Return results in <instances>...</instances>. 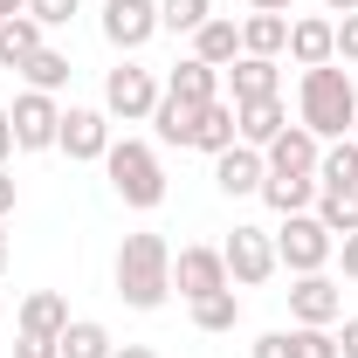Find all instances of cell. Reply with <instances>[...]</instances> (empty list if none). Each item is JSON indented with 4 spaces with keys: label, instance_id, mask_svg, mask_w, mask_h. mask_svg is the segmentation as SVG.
I'll use <instances>...</instances> for the list:
<instances>
[{
    "label": "cell",
    "instance_id": "cell-1",
    "mask_svg": "<svg viewBox=\"0 0 358 358\" xmlns=\"http://www.w3.org/2000/svg\"><path fill=\"white\" fill-rule=\"evenodd\" d=\"M296 124L317 131L324 145H331V138H352V124H358V83H352V69H338V62L303 69V90H296Z\"/></svg>",
    "mask_w": 358,
    "mask_h": 358
},
{
    "label": "cell",
    "instance_id": "cell-2",
    "mask_svg": "<svg viewBox=\"0 0 358 358\" xmlns=\"http://www.w3.org/2000/svg\"><path fill=\"white\" fill-rule=\"evenodd\" d=\"M117 296L131 310H159L173 296V241L166 234H152V227L124 234V248H117Z\"/></svg>",
    "mask_w": 358,
    "mask_h": 358
},
{
    "label": "cell",
    "instance_id": "cell-3",
    "mask_svg": "<svg viewBox=\"0 0 358 358\" xmlns=\"http://www.w3.org/2000/svg\"><path fill=\"white\" fill-rule=\"evenodd\" d=\"M103 173H110V193H117L124 207H138V214H152V207L166 200V166H159V152H152L145 138H110Z\"/></svg>",
    "mask_w": 358,
    "mask_h": 358
},
{
    "label": "cell",
    "instance_id": "cell-4",
    "mask_svg": "<svg viewBox=\"0 0 358 358\" xmlns=\"http://www.w3.org/2000/svg\"><path fill=\"white\" fill-rule=\"evenodd\" d=\"M331 255H338V234L317 221V214H282V227H275V262H282V268L317 275Z\"/></svg>",
    "mask_w": 358,
    "mask_h": 358
},
{
    "label": "cell",
    "instance_id": "cell-5",
    "mask_svg": "<svg viewBox=\"0 0 358 358\" xmlns=\"http://www.w3.org/2000/svg\"><path fill=\"white\" fill-rule=\"evenodd\" d=\"M159 76L152 69H138V62H117L110 76H103V117H124V124H145L152 110H159Z\"/></svg>",
    "mask_w": 358,
    "mask_h": 358
},
{
    "label": "cell",
    "instance_id": "cell-6",
    "mask_svg": "<svg viewBox=\"0 0 358 358\" xmlns=\"http://www.w3.org/2000/svg\"><path fill=\"white\" fill-rule=\"evenodd\" d=\"M221 262H227V282H241V289H255V282H268L275 275V234L268 227H234L227 234V248H221Z\"/></svg>",
    "mask_w": 358,
    "mask_h": 358
},
{
    "label": "cell",
    "instance_id": "cell-7",
    "mask_svg": "<svg viewBox=\"0 0 358 358\" xmlns=\"http://www.w3.org/2000/svg\"><path fill=\"white\" fill-rule=\"evenodd\" d=\"M152 35H159V0H103V42L117 55H138Z\"/></svg>",
    "mask_w": 358,
    "mask_h": 358
},
{
    "label": "cell",
    "instance_id": "cell-8",
    "mask_svg": "<svg viewBox=\"0 0 358 358\" xmlns=\"http://www.w3.org/2000/svg\"><path fill=\"white\" fill-rule=\"evenodd\" d=\"M14 152H48L55 131H62V103L48 96V90H28V96H14Z\"/></svg>",
    "mask_w": 358,
    "mask_h": 358
},
{
    "label": "cell",
    "instance_id": "cell-9",
    "mask_svg": "<svg viewBox=\"0 0 358 358\" xmlns=\"http://www.w3.org/2000/svg\"><path fill=\"white\" fill-rule=\"evenodd\" d=\"M289 317L331 331V324L345 317V282H331L324 268H317V275H296V282H289Z\"/></svg>",
    "mask_w": 358,
    "mask_h": 358
},
{
    "label": "cell",
    "instance_id": "cell-10",
    "mask_svg": "<svg viewBox=\"0 0 358 358\" xmlns=\"http://www.w3.org/2000/svg\"><path fill=\"white\" fill-rule=\"evenodd\" d=\"M55 152H69L76 166H96V159L110 152V117L69 103V110H62V131H55Z\"/></svg>",
    "mask_w": 358,
    "mask_h": 358
},
{
    "label": "cell",
    "instance_id": "cell-11",
    "mask_svg": "<svg viewBox=\"0 0 358 358\" xmlns=\"http://www.w3.org/2000/svg\"><path fill=\"white\" fill-rule=\"evenodd\" d=\"M173 289L186 296V303H200V296H214V289H234L221 248H179L173 255Z\"/></svg>",
    "mask_w": 358,
    "mask_h": 358
},
{
    "label": "cell",
    "instance_id": "cell-12",
    "mask_svg": "<svg viewBox=\"0 0 358 358\" xmlns=\"http://www.w3.org/2000/svg\"><path fill=\"white\" fill-rule=\"evenodd\" d=\"M317 159H324V138L303 131V124H282V131L262 145V166H268V173H310L317 179Z\"/></svg>",
    "mask_w": 358,
    "mask_h": 358
},
{
    "label": "cell",
    "instance_id": "cell-13",
    "mask_svg": "<svg viewBox=\"0 0 358 358\" xmlns=\"http://www.w3.org/2000/svg\"><path fill=\"white\" fill-rule=\"evenodd\" d=\"M282 55H296V69H324V62H338V21H324V14L289 21V48H282Z\"/></svg>",
    "mask_w": 358,
    "mask_h": 358
},
{
    "label": "cell",
    "instance_id": "cell-14",
    "mask_svg": "<svg viewBox=\"0 0 358 358\" xmlns=\"http://www.w3.org/2000/svg\"><path fill=\"white\" fill-rule=\"evenodd\" d=\"M262 152L255 145H227L221 159H214V186H221L227 200H241V193H262Z\"/></svg>",
    "mask_w": 358,
    "mask_h": 358
},
{
    "label": "cell",
    "instance_id": "cell-15",
    "mask_svg": "<svg viewBox=\"0 0 358 358\" xmlns=\"http://www.w3.org/2000/svg\"><path fill=\"white\" fill-rule=\"evenodd\" d=\"M166 96L193 103V110H207V103L221 96V69H207L200 55H186V62H173V76H166Z\"/></svg>",
    "mask_w": 358,
    "mask_h": 358
},
{
    "label": "cell",
    "instance_id": "cell-16",
    "mask_svg": "<svg viewBox=\"0 0 358 358\" xmlns=\"http://www.w3.org/2000/svg\"><path fill=\"white\" fill-rule=\"evenodd\" d=\"M221 76L234 83V103H262L275 96V55H234Z\"/></svg>",
    "mask_w": 358,
    "mask_h": 358
},
{
    "label": "cell",
    "instance_id": "cell-17",
    "mask_svg": "<svg viewBox=\"0 0 358 358\" xmlns=\"http://www.w3.org/2000/svg\"><path fill=\"white\" fill-rule=\"evenodd\" d=\"M282 124H289L282 96H262V103H234V138H241V145H255V152H262V145L282 131Z\"/></svg>",
    "mask_w": 358,
    "mask_h": 358
},
{
    "label": "cell",
    "instance_id": "cell-18",
    "mask_svg": "<svg viewBox=\"0 0 358 358\" xmlns=\"http://www.w3.org/2000/svg\"><path fill=\"white\" fill-rule=\"evenodd\" d=\"M193 55H200L207 69H227V62L241 55V28H234L227 14H207V21L193 28Z\"/></svg>",
    "mask_w": 358,
    "mask_h": 358
},
{
    "label": "cell",
    "instance_id": "cell-19",
    "mask_svg": "<svg viewBox=\"0 0 358 358\" xmlns=\"http://www.w3.org/2000/svg\"><path fill=\"white\" fill-rule=\"evenodd\" d=\"M262 200L275 214H310L317 207V179L310 173H262Z\"/></svg>",
    "mask_w": 358,
    "mask_h": 358
},
{
    "label": "cell",
    "instance_id": "cell-20",
    "mask_svg": "<svg viewBox=\"0 0 358 358\" xmlns=\"http://www.w3.org/2000/svg\"><path fill=\"white\" fill-rule=\"evenodd\" d=\"M21 331H28V338H62V331H69V303H62L55 289L21 296Z\"/></svg>",
    "mask_w": 358,
    "mask_h": 358
},
{
    "label": "cell",
    "instance_id": "cell-21",
    "mask_svg": "<svg viewBox=\"0 0 358 358\" xmlns=\"http://www.w3.org/2000/svg\"><path fill=\"white\" fill-rule=\"evenodd\" d=\"M310 214L331 227L338 241H345V234H358V186H317V207H310Z\"/></svg>",
    "mask_w": 358,
    "mask_h": 358
},
{
    "label": "cell",
    "instance_id": "cell-22",
    "mask_svg": "<svg viewBox=\"0 0 358 358\" xmlns=\"http://www.w3.org/2000/svg\"><path fill=\"white\" fill-rule=\"evenodd\" d=\"M35 48H48V42H42V21H35V14H14V21H0V69H21Z\"/></svg>",
    "mask_w": 358,
    "mask_h": 358
},
{
    "label": "cell",
    "instance_id": "cell-23",
    "mask_svg": "<svg viewBox=\"0 0 358 358\" xmlns=\"http://www.w3.org/2000/svg\"><path fill=\"white\" fill-rule=\"evenodd\" d=\"M289 48V21L282 14H248L241 21V55H282Z\"/></svg>",
    "mask_w": 358,
    "mask_h": 358
},
{
    "label": "cell",
    "instance_id": "cell-24",
    "mask_svg": "<svg viewBox=\"0 0 358 358\" xmlns=\"http://www.w3.org/2000/svg\"><path fill=\"white\" fill-rule=\"evenodd\" d=\"M193 145H200V152H214V159H221L227 145H241V138H234V103L214 96V103L200 110V124H193Z\"/></svg>",
    "mask_w": 358,
    "mask_h": 358
},
{
    "label": "cell",
    "instance_id": "cell-25",
    "mask_svg": "<svg viewBox=\"0 0 358 358\" xmlns=\"http://www.w3.org/2000/svg\"><path fill=\"white\" fill-rule=\"evenodd\" d=\"M145 124H159V145H193L200 110H193V103H179V96H159V110H152Z\"/></svg>",
    "mask_w": 358,
    "mask_h": 358
},
{
    "label": "cell",
    "instance_id": "cell-26",
    "mask_svg": "<svg viewBox=\"0 0 358 358\" xmlns=\"http://www.w3.org/2000/svg\"><path fill=\"white\" fill-rule=\"evenodd\" d=\"M317 186H358V138H331V145H324Z\"/></svg>",
    "mask_w": 358,
    "mask_h": 358
},
{
    "label": "cell",
    "instance_id": "cell-27",
    "mask_svg": "<svg viewBox=\"0 0 358 358\" xmlns=\"http://www.w3.org/2000/svg\"><path fill=\"white\" fill-rule=\"evenodd\" d=\"M110 331L96 324V317H69V331H62V358H110Z\"/></svg>",
    "mask_w": 358,
    "mask_h": 358
},
{
    "label": "cell",
    "instance_id": "cell-28",
    "mask_svg": "<svg viewBox=\"0 0 358 358\" xmlns=\"http://www.w3.org/2000/svg\"><path fill=\"white\" fill-rule=\"evenodd\" d=\"M21 76H28V90H48V96H55V90L69 83V55H62V48H35V55L21 62Z\"/></svg>",
    "mask_w": 358,
    "mask_h": 358
},
{
    "label": "cell",
    "instance_id": "cell-29",
    "mask_svg": "<svg viewBox=\"0 0 358 358\" xmlns=\"http://www.w3.org/2000/svg\"><path fill=\"white\" fill-rule=\"evenodd\" d=\"M193 324H200V331H214V338H221V331H234V324H241V296H234V289L200 296V303H193Z\"/></svg>",
    "mask_w": 358,
    "mask_h": 358
},
{
    "label": "cell",
    "instance_id": "cell-30",
    "mask_svg": "<svg viewBox=\"0 0 358 358\" xmlns=\"http://www.w3.org/2000/svg\"><path fill=\"white\" fill-rule=\"evenodd\" d=\"M207 14H214V0H159V28H173V35H193Z\"/></svg>",
    "mask_w": 358,
    "mask_h": 358
},
{
    "label": "cell",
    "instance_id": "cell-31",
    "mask_svg": "<svg viewBox=\"0 0 358 358\" xmlns=\"http://www.w3.org/2000/svg\"><path fill=\"white\" fill-rule=\"evenodd\" d=\"M289 358H338V338L317 331V324H296L289 331Z\"/></svg>",
    "mask_w": 358,
    "mask_h": 358
},
{
    "label": "cell",
    "instance_id": "cell-32",
    "mask_svg": "<svg viewBox=\"0 0 358 358\" xmlns=\"http://www.w3.org/2000/svg\"><path fill=\"white\" fill-rule=\"evenodd\" d=\"M28 14H35L42 28H69V21L83 14V0H28Z\"/></svg>",
    "mask_w": 358,
    "mask_h": 358
},
{
    "label": "cell",
    "instance_id": "cell-33",
    "mask_svg": "<svg viewBox=\"0 0 358 358\" xmlns=\"http://www.w3.org/2000/svg\"><path fill=\"white\" fill-rule=\"evenodd\" d=\"M14 358H62V338H14Z\"/></svg>",
    "mask_w": 358,
    "mask_h": 358
},
{
    "label": "cell",
    "instance_id": "cell-34",
    "mask_svg": "<svg viewBox=\"0 0 358 358\" xmlns=\"http://www.w3.org/2000/svg\"><path fill=\"white\" fill-rule=\"evenodd\" d=\"M338 62H358V14L338 21Z\"/></svg>",
    "mask_w": 358,
    "mask_h": 358
},
{
    "label": "cell",
    "instance_id": "cell-35",
    "mask_svg": "<svg viewBox=\"0 0 358 358\" xmlns=\"http://www.w3.org/2000/svg\"><path fill=\"white\" fill-rule=\"evenodd\" d=\"M255 358H289V331H262L255 338Z\"/></svg>",
    "mask_w": 358,
    "mask_h": 358
},
{
    "label": "cell",
    "instance_id": "cell-36",
    "mask_svg": "<svg viewBox=\"0 0 358 358\" xmlns=\"http://www.w3.org/2000/svg\"><path fill=\"white\" fill-rule=\"evenodd\" d=\"M338 255H345V282H358V234H345V241H338Z\"/></svg>",
    "mask_w": 358,
    "mask_h": 358
},
{
    "label": "cell",
    "instance_id": "cell-37",
    "mask_svg": "<svg viewBox=\"0 0 358 358\" xmlns=\"http://www.w3.org/2000/svg\"><path fill=\"white\" fill-rule=\"evenodd\" d=\"M338 358H358V317H345V331H338Z\"/></svg>",
    "mask_w": 358,
    "mask_h": 358
},
{
    "label": "cell",
    "instance_id": "cell-38",
    "mask_svg": "<svg viewBox=\"0 0 358 358\" xmlns=\"http://www.w3.org/2000/svg\"><path fill=\"white\" fill-rule=\"evenodd\" d=\"M14 159V117H7V103H0V166Z\"/></svg>",
    "mask_w": 358,
    "mask_h": 358
},
{
    "label": "cell",
    "instance_id": "cell-39",
    "mask_svg": "<svg viewBox=\"0 0 358 358\" xmlns=\"http://www.w3.org/2000/svg\"><path fill=\"white\" fill-rule=\"evenodd\" d=\"M14 200H21V193H14V179H7V166H0V221L14 214Z\"/></svg>",
    "mask_w": 358,
    "mask_h": 358
},
{
    "label": "cell",
    "instance_id": "cell-40",
    "mask_svg": "<svg viewBox=\"0 0 358 358\" xmlns=\"http://www.w3.org/2000/svg\"><path fill=\"white\" fill-rule=\"evenodd\" d=\"M248 7H255V14H289L296 0H248Z\"/></svg>",
    "mask_w": 358,
    "mask_h": 358
},
{
    "label": "cell",
    "instance_id": "cell-41",
    "mask_svg": "<svg viewBox=\"0 0 358 358\" xmlns=\"http://www.w3.org/2000/svg\"><path fill=\"white\" fill-rule=\"evenodd\" d=\"M110 358H159V352H152V345H117Z\"/></svg>",
    "mask_w": 358,
    "mask_h": 358
},
{
    "label": "cell",
    "instance_id": "cell-42",
    "mask_svg": "<svg viewBox=\"0 0 358 358\" xmlns=\"http://www.w3.org/2000/svg\"><path fill=\"white\" fill-rule=\"evenodd\" d=\"M14 14H28V0H0V21H14Z\"/></svg>",
    "mask_w": 358,
    "mask_h": 358
},
{
    "label": "cell",
    "instance_id": "cell-43",
    "mask_svg": "<svg viewBox=\"0 0 358 358\" xmlns=\"http://www.w3.org/2000/svg\"><path fill=\"white\" fill-rule=\"evenodd\" d=\"M324 14H358V0H324Z\"/></svg>",
    "mask_w": 358,
    "mask_h": 358
},
{
    "label": "cell",
    "instance_id": "cell-44",
    "mask_svg": "<svg viewBox=\"0 0 358 358\" xmlns=\"http://www.w3.org/2000/svg\"><path fill=\"white\" fill-rule=\"evenodd\" d=\"M0 268H7V234H0Z\"/></svg>",
    "mask_w": 358,
    "mask_h": 358
},
{
    "label": "cell",
    "instance_id": "cell-45",
    "mask_svg": "<svg viewBox=\"0 0 358 358\" xmlns=\"http://www.w3.org/2000/svg\"><path fill=\"white\" fill-rule=\"evenodd\" d=\"M352 138H358V124H352Z\"/></svg>",
    "mask_w": 358,
    "mask_h": 358
}]
</instances>
